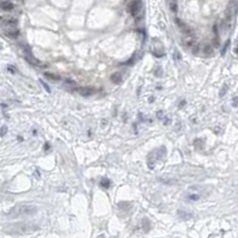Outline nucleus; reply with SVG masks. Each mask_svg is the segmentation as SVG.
I'll use <instances>...</instances> for the list:
<instances>
[{"instance_id":"1","label":"nucleus","mask_w":238,"mask_h":238,"mask_svg":"<svg viewBox=\"0 0 238 238\" xmlns=\"http://www.w3.org/2000/svg\"><path fill=\"white\" fill-rule=\"evenodd\" d=\"M37 211L38 209L35 205L22 203V205H17V206H14L13 208H11L10 212L7 213V217H10L12 219L22 218V217H31V216H35Z\"/></svg>"},{"instance_id":"2","label":"nucleus","mask_w":238,"mask_h":238,"mask_svg":"<svg viewBox=\"0 0 238 238\" xmlns=\"http://www.w3.org/2000/svg\"><path fill=\"white\" fill-rule=\"evenodd\" d=\"M36 230H37V226L31 223H19V224L11 226L9 232L13 235H27V233H31L36 231Z\"/></svg>"},{"instance_id":"3","label":"nucleus","mask_w":238,"mask_h":238,"mask_svg":"<svg viewBox=\"0 0 238 238\" xmlns=\"http://www.w3.org/2000/svg\"><path fill=\"white\" fill-rule=\"evenodd\" d=\"M3 31L4 34L10 36V37H16L19 35V30L17 28V20L16 19H3Z\"/></svg>"},{"instance_id":"4","label":"nucleus","mask_w":238,"mask_h":238,"mask_svg":"<svg viewBox=\"0 0 238 238\" xmlns=\"http://www.w3.org/2000/svg\"><path fill=\"white\" fill-rule=\"evenodd\" d=\"M200 197H201V193L197 188H190L186 193V200L189 202H194V201L200 200Z\"/></svg>"},{"instance_id":"5","label":"nucleus","mask_w":238,"mask_h":238,"mask_svg":"<svg viewBox=\"0 0 238 238\" xmlns=\"http://www.w3.org/2000/svg\"><path fill=\"white\" fill-rule=\"evenodd\" d=\"M140 11H141V1L140 0H134V1H132L129 5V12L135 17Z\"/></svg>"},{"instance_id":"6","label":"nucleus","mask_w":238,"mask_h":238,"mask_svg":"<svg viewBox=\"0 0 238 238\" xmlns=\"http://www.w3.org/2000/svg\"><path fill=\"white\" fill-rule=\"evenodd\" d=\"M24 52H25V59H27L28 62H30L31 65H34V66L39 65V61L34 58V55L31 54V52H30V49L28 48V47H24Z\"/></svg>"},{"instance_id":"7","label":"nucleus","mask_w":238,"mask_h":238,"mask_svg":"<svg viewBox=\"0 0 238 238\" xmlns=\"http://www.w3.org/2000/svg\"><path fill=\"white\" fill-rule=\"evenodd\" d=\"M77 91L83 97H89V96H91V95L95 93V90L92 88H79Z\"/></svg>"},{"instance_id":"8","label":"nucleus","mask_w":238,"mask_h":238,"mask_svg":"<svg viewBox=\"0 0 238 238\" xmlns=\"http://www.w3.org/2000/svg\"><path fill=\"white\" fill-rule=\"evenodd\" d=\"M176 23H177V25H178V28L183 31V33H187V34H189L190 33V28L188 27V25H186L183 22H181L180 19H176Z\"/></svg>"},{"instance_id":"9","label":"nucleus","mask_w":238,"mask_h":238,"mask_svg":"<svg viewBox=\"0 0 238 238\" xmlns=\"http://www.w3.org/2000/svg\"><path fill=\"white\" fill-rule=\"evenodd\" d=\"M1 9H3L4 11H10V10L13 9V4H12L11 1H3Z\"/></svg>"},{"instance_id":"10","label":"nucleus","mask_w":238,"mask_h":238,"mask_svg":"<svg viewBox=\"0 0 238 238\" xmlns=\"http://www.w3.org/2000/svg\"><path fill=\"white\" fill-rule=\"evenodd\" d=\"M112 80L115 83V84H120L121 80H122V78H121V74L120 73H115L112 75Z\"/></svg>"},{"instance_id":"11","label":"nucleus","mask_w":238,"mask_h":238,"mask_svg":"<svg viewBox=\"0 0 238 238\" xmlns=\"http://www.w3.org/2000/svg\"><path fill=\"white\" fill-rule=\"evenodd\" d=\"M44 75L46 77H49L52 80H59V75H55V74H53V73H44Z\"/></svg>"},{"instance_id":"12","label":"nucleus","mask_w":238,"mask_h":238,"mask_svg":"<svg viewBox=\"0 0 238 238\" xmlns=\"http://www.w3.org/2000/svg\"><path fill=\"white\" fill-rule=\"evenodd\" d=\"M101 186H102V187H104V188H109V186H110V181H109V180H102V181H101Z\"/></svg>"},{"instance_id":"13","label":"nucleus","mask_w":238,"mask_h":238,"mask_svg":"<svg viewBox=\"0 0 238 238\" xmlns=\"http://www.w3.org/2000/svg\"><path fill=\"white\" fill-rule=\"evenodd\" d=\"M228 46H230V39H227V41L225 42V44H224V47H223V50H221V55H224V54L226 53V50H227V48H228Z\"/></svg>"},{"instance_id":"14","label":"nucleus","mask_w":238,"mask_h":238,"mask_svg":"<svg viewBox=\"0 0 238 238\" xmlns=\"http://www.w3.org/2000/svg\"><path fill=\"white\" fill-rule=\"evenodd\" d=\"M226 91H227V85H224L223 89H221L220 92H219V96H220V97H224V95L226 93Z\"/></svg>"},{"instance_id":"15","label":"nucleus","mask_w":238,"mask_h":238,"mask_svg":"<svg viewBox=\"0 0 238 238\" xmlns=\"http://www.w3.org/2000/svg\"><path fill=\"white\" fill-rule=\"evenodd\" d=\"M6 131H7V129H6V127L3 126V127H1V137H4L5 134H6Z\"/></svg>"},{"instance_id":"16","label":"nucleus","mask_w":238,"mask_h":238,"mask_svg":"<svg viewBox=\"0 0 238 238\" xmlns=\"http://www.w3.org/2000/svg\"><path fill=\"white\" fill-rule=\"evenodd\" d=\"M41 84H42V85L44 86V89H46L47 91H48V92H50V89L48 88V85H46V84H44V82H43V80H41Z\"/></svg>"},{"instance_id":"17","label":"nucleus","mask_w":238,"mask_h":238,"mask_svg":"<svg viewBox=\"0 0 238 238\" xmlns=\"http://www.w3.org/2000/svg\"><path fill=\"white\" fill-rule=\"evenodd\" d=\"M238 105V97H235L233 98V107H237Z\"/></svg>"},{"instance_id":"18","label":"nucleus","mask_w":238,"mask_h":238,"mask_svg":"<svg viewBox=\"0 0 238 238\" xmlns=\"http://www.w3.org/2000/svg\"><path fill=\"white\" fill-rule=\"evenodd\" d=\"M7 68H9V69L11 71V72H14V69H13L14 67H13V66H11V65H10V66H7Z\"/></svg>"},{"instance_id":"19","label":"nucleus","mask_w":238,"mask_h":238,"mask_svg":"<svg viewBox=\"0 0 238 238\" xmlns=\"http://www.w3.org/2000/svg\"><path fill=\"white\" fill-rule=\"evenodd\" d=\"M235 52H236V54H238V48H236V49H235Z\"/></svg>"}]
</instances>
